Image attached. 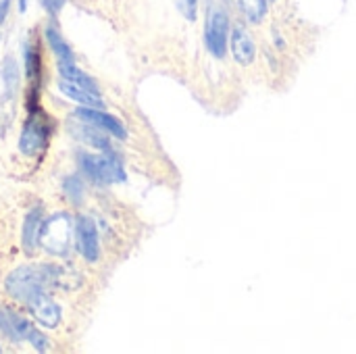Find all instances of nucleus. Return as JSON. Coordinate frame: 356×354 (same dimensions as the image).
Returning a JSON list of instances; mask_svg holds the SVG:
<instances>
[{"instance_id": "f257e3e1", "label": "nucleus", "mask_w": 356, "mask_h": 354, "mask_svg": "<svg viewBox=\"0 0 356 354\" xmlns=\"http://www.w3.org/2000/svg\"><path fill=\"white\" fill-rule=\"evenodd\" d=\"M52 286H65V271L54 265H21L4 280V290L10 298L29 305Z\"/></svg>"}, {"instance_id": "f03ea898", "label": "nucleus", "mask_w": 356, "mask_h": 354, "mask_svg": "<svg viewBox=\"0 0 356 354\" xmlns=\"http://www.w3.org/2000/svg\"><path fill=\"white\" fill-rule=\"evenodd\" d=\"M73 238V221L67 213H54L42 223L40 244L52 257H67Z\"/></svg>"}, {"instance_id": "7ed1b4c3", "label": "nucleus", "mask_w": 356, "mask_h": 354, "mask_svg": "<svg viewBox=\"0 0 356 354\" xmlns=\"http://www.w3.org/2000/svg\"><path fill=\"white\" fill-rule=\"evenodd\" d=\"M77 159H79L81 171L90 179H94L98 184H115V182H123L125 179V171H123L121 163L115 156L79 152Z\"/></svg>"}, {"instance_id": "20e7f679", "label": "nucleus", "mask_w": 356, "mask_h": 354, "mask_svg": "<svg viewBox=\"0 0 356 354\" xmlns=\"http://www.w3.org/2000/svg\"><path fill=\"white\" fill-rule=\"evenodd\" d=\"M48 140H50V121L42 115V113H33L19 138V150L25 156H38L48 148Z\"/></svg>"}, {"instance_id": "39448f33", "label": "nucleus", "mask_w": 356, "mask_h": 354, "mask_svg": "<svg viewBox=\"0 0 356 354\" xmlns=\"http://www.w3.org/2000/svg\"><path fill=\"white\" fill-rule=\"evenodd\" d=\"M227 31H229L227 15L219 8H215L209 15V23H207V31H204L207 48L215 58H225V54H227Z\"/></svg>"}, {"instance_id": "423d86ee", "label": "nucleus", "mask_w": 356, "mask_h": 354, "mask_svg": "<svg viewBox=\"0 0 356 354\" xmlns=\"http://www.w3.org/2000/svg\"><path fill=\"white\" fill-rule=\"evenodd\" d=\"M75 117H77V119H81L83 123H90V125H94V127H98V129H102V131H106V134L115 136L117 140H125V138H127V129H125V125H123L117 117H113V115L104 113L102 108L81 106V104H79V108L75 111Z\"/></svg>"}, {"instance_id": "0eeeda50", "label": "nucleus", "mask_w": 356, "mask_h": 354, "mask_svg": "<svg viewBox=\"0 0 356 354\" xmlns=\"http://www.w3.org/2000/svg\"><path fill=\"white\" fill-rule=\"evenodd\" d=\"M75 232H77V248H79L81 257L88 263H96L100 257V244H98V230H96L94 219L79 215Z\"/></svg>"}, {"instance_id": "6e6552de", "label": "nucleus", "mask_w": 356, "mask_h": 354, "mask_svg": "<svg viewBox=\"0 0 356 354\" xmlns=\"http://www.w3.org/2000/svg\"><path fill=\"white\" fill-rule=\"evenodd\" d=\"M0 332L15 344H21V342H27L31 332H33V325L21 317L19 313L6 309V307H0Z\"/></svg>"}, {"instance_id": "1a4fd4ad", "label": "nucleus", "mask_w": 356, "mask_h": 354, "mask_svg": "<svg viewBox=\"0 0 356 354\" xmlns=\"http://www.w3.org/2000/svg\"><path fill=\"white\" fill-rule=\"evenodd\" d=\"M29 313L33 315V319L42 325V328H48V330H54L58 328L60 323V307L48 296V294H40L38 298H33L29 305Z\"/></svg>"}, {"instance_id": "9d476101", "label": "nucleus", "mask_w": 356, "mask_h": 354, "mask_svg": "<svg viewBox=\"0 0 356 354\" xmlns=\"http://www.w3.org/2000/svg\"><path fill=\"white\" fill-rule=\"evenodd\" d=\"M58 92L69 98V100H75L77 104L81 106H94V108H104V102L100 98L98 92H92V90H86L77 83H71L67 79H60L58 81Z\"/></svg>"}, {"instance_id": "9b49d317", "label": "nucleus", "mask_w": 356, "mask_h": 354, "mask_svg": "<svg viewBox=\"0 0 356 354\" xmlns=\"http://www.w3.org/2000/svg\"><path fill=\"white\" fill-rule=\"evenodd\" d=\"M232 52H234V58L242 65H250L257 54L250 33L240 25L232 29Z\"/></svg>"}, {"instance_id": "f8f14e48", "label": "nucleus", "mask_w": 356, "mask_h": 354, "mask_svg": "<svg viewBox=\"0 0 356 354\" xmlns=\"http://www.w3.org/2000/svg\"><path fill=\"white\" fill-rule=\"evenodd\" d=\"M42 223H44V213L42 207H33L25 221H23V248L25 252H33L38 242H40V232H42Z\"/></svg>"}, {"instance_id": "ddd939ff", "label": "nucleus", "mask_w": 356, "mask_h": 354, "mask_svg": "<svg viewBox=\"0 0 356 354\" xmlns=\"http://www.w3.org/2000/svg\"><path fill=\"white\" fill-rule=\"evenodd\" d=\"M44 35H46V42L50 46V50L54 52L56 61L58 63H75V56H73V50L71 46L67 44V40L63 38V33L56 29V25L48 23L44 27Z\"/></svg>"}, {"instance_id": "4468645a", "label": "nucleus", "mask_w": 356, "mask_h": 354, "mask_svg": "<svg viewBox=\"0 0 356 354\" xmlns=\"http://www.w3.org/2000/svg\"><path fill=\"white\" fill-rule=\"evenodd\" d=\"M58 73H60V79H67L71 83H77V86H81L86 90H92V92H98L100 94L98 83L88 73H83L81 69H77L75 63H58Z\"/></svg>"}, {"instance_id": "2eb2a0df", "label": "nucleus", "mask_w": 356, "mask_h": 354, "mask_svg": "<svg viewBox=\"0 0 356 354\" xmlns=\"http://www.w3.org/2000/svg\"><path fill=\"white\" fill-rule=\"evenodd\" d=\"M25 73H27V79L31 83H38L40 81V75H42V56H40V50H38V44L35 42H27L25 44Z\"/></svg>"}, {"instance_id": "dca6fc26", "label": "nucleus", "mask_w": 356, "mask_h": 354, "mask_svg": "<svg viewBox=\"0 0 356 354\" xmlns=\"http://www.w3.org/2000/svg\"><path fill=\"white\" fill-rule=\"evenodd\" d=\"M238 4L250 23H261L267 15V0H238Z\"/></svg>"}, {"instance_id": "f3484780", "label": "nucleus", "mask_w": 356, "mask_h": 354, "mask_svg": "<svg viewBox=\"0 0 356 354\" xmlns=\"http://www.w3.org/2000/svg\"><path fill=\"white\" fill-rule=\"evenodd\" d=\"M79 138L86 142V144H90V146H94V148H100V150H104V152H108L111 150V146H108V140L102 136V129H98V127H94V125H81V129H79Z\"/></svg>"}, {"instance_id": "a211bd4d", "label": "nucleus", "mask_w": 356, "mask_h": 354, "mask_svg": "<svg viewBox=\"0 0 356 354\" xmlns=\"http://www.w3.org/2000/svg\"><path fill=\"white\" fill-rule=\"evenodd\" d=\"M63 190H65V194H67V198L71 200V202H75V204H79L81 200H83V184H81V179L79 177H67L65 182H63Z\"/></svg>"}, {"instance_id": "6ab92c4d", "label": "nucleus", "mask_w": 356, "mask_h": 354, "mask_svg": "<svg viewBox=\"0 0 356 354\" xmlns=\"http://www.w3.org/2000/svg\"><path fill=\"white\" fill-rule=\"evenodd\" d=\"M2 73H4V83H6V94H10L15 88H17V81H19V73H17V63L6 56L4 58V67H2Z\"/></svg>"}, {"instance_id": "aec40b11", "label": "nucleus", "mask_w": 356, "mask_h": 354, "mask_svg": "<svg viewBox=\"0 0 356 354\" xmlns=\"http://www.w3.org/2000/svg\"><path fill=\"white\" fill-rule=\"evenodd\" d=\"M38 353H46V351H50V340L38 330V328H33V332H31V336H29V340H27Z\"/></svg>"}, {"instance_id": "412c9836", "label": "nucleus", "mask_w": 356, "mask_h": 354, "mask_svg": "<svg viewBox=\"0 0 356 354\" xmlns=\"http://www.w3.org/2000/svg\"><path fill=\"white\" fill-rule=\"evenodd\" d=\"M175 2H177V6H179L181 15H184L186 19H190V21H194V19H196V13H198V0H175Z\"/></svg>"}, {"instance_id": "4be33fe9", "label": "nucleus", "mask_w": 356, "mask_h": 354, "mask_svg": "<svg viewBox=\"0 0 356 354\" xmlns=\"http://www.w3.org/2000/svg\"><path fill=\"white\" fill-rule=\"evenodd\" d=\"M40 2H42V6L46 8V13H48V15L56 17V15L63 10V6H65V2H67V0H40Z\"/></svg>"}, {"instance_id": "5701e85b", "label": "nucleus", "mask_w": 356, "mask_h": 354, "mask_svg": "<svg viewBox=\"0 0 356 354\" xmlns=\"http://www.w3.org/2000/svg\"><path fill=\"white\" fill-rule=\"evenodd\" d=\"M10 4H13V0H0V25H2V23L6 21V17H8Z\"/></svg>"}, {"instance_id": "b1692460", "label": "nucleus", "mask_w": 356, "mask_h": 354, "mask_svg": "<svg viewBox=\"0 0 356 354\" xmlns=\"http://www.w3.org/2000/svg\"><path fill=\"white\" fill-rule=\"evenodd\" d=\"M17 2H19V13H25V10H27L29 0H17Z\"/></svg>"}, {"instance_id": "393cba45", "label": "nucleus", "mask_w": 356, "mask_h": 354, "mask_svg": "<svg viewBox=\"0 0 356 354\" xmlns=\"http://www.w3.org/2000/svg\"><path fill=\"white\" fill-rule=\"evenodd\" d=\"M0 353H2V348H0Z\"/></svg>"}]
</instances>
